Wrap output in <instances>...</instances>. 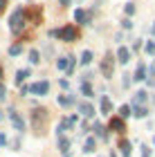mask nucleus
Returning a JSON list of instances; mask_svg holds the SVG:
<instances>
[{"label": "nucleus", "mask_w": 155, "mask_h": 157, "mask_svg": "<svg viewBox=\"0 0 155 157\" xmlns=\"http://www.w3.org/2000/svg\"><path fill=\"white\" fill-rule=\"evenodd\" d=\"M47 119H50V112H47L45 108H34L32 110V126H34V130H36V135H43L45 132Z\"/></svg>", "instance_id": "f257e3e1"}, {"label": "nucleus", "mask_w": 155, "mask_h": 157, "mask_svg": "<svg viewBox=\"0 0 155 157\" xmlns=\"http://www.w3.org/2000/svg\"><path fill=\"white\" fill-rule=\"evenodd\" d=\"M9 27H11L14 34H20V32H23V27H25V9H23V7H18V9L11 13Z\"/></svg>", "instance_id": "f03ea898"}, {"label": "nucleus", "mask_w": 155, "mask_h": 157, "mask_svg": "<svg viewBox=\"0 0 155 157\" xmlns=\"http://www.w3.org/2000/svg\"><path fill=\"white\" fill-rule=\"evenodd\" d=\"M112 72H115V54L106 52L103 61H101V74H103V78H110Z\"/></svg>", "instance_id": "7ed1b4c3"}, {"label": "nucleus", "mask_w": 155, "mask_h": 157, "mask_svg": "<svg viewBox=\"0 0 155 157\" xmlns=\"http://www.w3.org/2000/svg\"><path fill=\"white\" fill-rule=\"evenodd\" d=\"M56 38H63V40H68V43H74L76 38H79V29H76L74 25H65V27H61L59 29V36Z\"/></svg>", "instance_id": "20e7f679"}, {"label": "nucleus", "mask_w": 155, "mask_h": 157, "mask_svg": "<svg viewBox=\"0 0 155 157\" xmlns=\"http://www.w3.org/2000/svg\"><path fill=\"white\" fill-rule=\"evenodd\" d=\"M29 92L32 94H38V97H43L50 92V81H36V83H32L29 85Z\"/></svg>", "instance_id": "39448f33"}, {"label": "nucleus", "mask_w": 155, "mask_h": 157, "mask_svg": "<svg viewBox=\"0 0 155 157\" xmlns=\"http://www.w3.org/2000/svg\"><path fill=\"white\" fill-rule=\"evenodd\" d=\"M108 128H110L112 132L124 135V130H126V124H124V119H122V117H112V119H110V124H108Z\"/></svg>", "instance_id": "423d86ee"}, {"label": "nucleus", "mask_w": 155, "mask_h": 157, "mask_svg": "<svg viewBox=\"0 0 155 157\" xmlns=\"http://www.w3.org/2000/svg\"><path fill=\"white\" fill-rule=\"evenodd\" d=\"M74 124H76V117H63L56 130H59V135H65V130H68V128H72Z\"/></svg>", "instance_id": "0eeeda50"}, {"label": "nucleus", "mask_w": 155, "mask_h": 157, "mask_svg": "<svg viewBox=\"0 0 155 157\" xmlns=\"http://www.w3.org/2000/svg\"><path fill=\"white\" fill-rule=\"evenodd\" d=\"M9 119H11V124L16 126V130H25V121H23V117H20L14 108L9 110Z\"/></svg>", "instance_id": "6e6552de"}, {"label": "nucleus", "mask_w": 155, "mask_h": 157, "mask_svg": "<svg viewBox=\"0 0 155 157\" xmlns=\"http://www.w3.org/2000/svg\"><path fill=\"white\" fill-rule=\"evenodd\" d=\"M119 153H122V157H130V151H133V146H130V141L128 139H119Z\"/></svg>", "instance_id": "1a4fd4ad"}, {"label": "nucleus", "mask_w": 155, "mask_h": 157, "mask_svg": "<svg viewBox=\"0 0 155 157\" xmlns=\"http://www.w3.org/2000/svg\"><path fill=\"white\" fill-rule=\"evenodd\" d=\"M59 151L65 157H70V139L65 137V135H61V137H59Z\"/></svg>", "instance_id": "9d476101"}, {"label": "nucleus", "mask_w": 155, "mask_h": 157, "mask_svg": "<svg viewBox=\"0 0 155 157\" xmlns=\"http://www.w3.org/2000/svg\"><path fill=\"white\" fill-rule=\"evenodd\" d=\"M117 61H119V63H128V61H130V49L122 45V47L117 49Z\"/></svg>", "instance_id": "9b49d317"}, {"label": "nucleus", "mask_w": 155, "mask_h": 157, "mask_svg": "<svg viewBox=\"0 0 155 157\" xmlns=\"http://www.w3.org/2000/svg\"><path fill=\"white\" fill-rule=\"evenodd\" d=\"M133 78H135V81H144L146 78V63H142V61L137 63V70H135V76Z\"/></svg>", "instance_id": "f8f14e48"}, {"label": "nucleus", "mask_w": 155, "mask_h": 157, "mask_svg": "<svg viewBox=\"0 0 155 157\" xmlns=\"http://www.w3.org/2000/svg\"><path fill=\"white\" fill-rule=\"evenodd\" d=\"M79 112H81L83 117H88V119H90V117H95V108H92L90 103H86V101L79 105Z\"/></svg>", "instance_id": "ddd939ff"}, {"label": "nucleus", "mask_w": 155, "mask_h": 157, "mask_svg": "<svg viewBox=\"0 0 155 157\" xmlns=\"http://www.w3.org/2000/svg\"><path fill=\"white\" fill-rule=\"evenodd\" d=\"M97 151V139L95 137H88L83 141V153H95Z\"/></svg>", "instance_id": "4468645a"}, {"label": "nucleus", "mask_w": 155, "mask_h": 157, "mask_svg": "<svg viewBox=\"0 0 155 157\" xmlns=\"http://www.w3.org/2000/svg\"><path fill=\"white\" fill-rule=\"evenodd\" d=\"M146 99H149V92H146V90H139V92H135V97H133V103H135V105H142Z\"/></svg>", "instance_id": "2eb2a0df"}, {"label": "nucleus", "mask_w": 155, "mask_h": 157, "mask_svg": "<svg viewBox=\"0 0 155 157\" xmlns=\"http://www.w3.org/2000/svg\"><path fill=\"white\" fill-rule=\"evenodd\" d=\"M74 20L79 25H88V13H86V9H76L74 11Z\"/></svg>", "instance_id": "dca6fc26"}, {"label": "nucleus", "mask_w": 155, "mask_h": 157, "mask_svg": "<svg viewBox=\"0 0 155 157\" xmlns=\"http://www.w3.org/2000/svg\"><path fill=\"white\" fill-rule=\"evenodd\" d=\"M99 108H101V112H103V115H108V112L112 110V101H110L108 97H101V103H99Z\"/></svg>", "instance_id": "f3484780"}, {"label": "nucleus", "mask_w": 155, "mask_h": 157, "mask_svg": "<svg viewBox=\"0 0 155 157\" xmlns=\"http://www.w3.org/2000/svg\"><path fill=\"white\" fill-rule=\"evenodd\" d=\"M72 103H74V97H70V94H61L59 97V105H63V108H70Z\"/></svg>", "instance_id": "a211bd4d"}, {"label": "nucleus", "mask_w": 155, "mask_h": 157, "mask_svg": "<svg viewBox=\"0 0 155 157\" xmlns=\"http://www.w3.org/2000/svg\"><path fill=\"white\" fill-rule=\"evenodd\" d=\"M79 61H81V65H90V63H92V52H90V49H83Z\"/></svg>", "instance_id": "6ab92c4d"}, {"label": "nucleus", "mask_w": 155, "mask_h": 157, "mask_svg": "<svg viewBox=\"0 0 155 157\" xmlns=\"http://www.w3.org/2000/svg\"><path fill=\"white\" fill-rule=\"evenodd\" d=\"M27 13H29V18H34V25H41V7H34Z\"/></svg>", "instance_id": "aec40b11"}, {"label": "nucleus", "mask_w": 155, "mask_h": 157, "mask_svg": "<svg viewBox=\"0 0 155 157\" xmlns=\"http://www.w3.org/2000/svg\"><path fill=\"white\" fill-rule=\"evenodd\" d=\"M133 115L135 117H149V108H144V105H135V108H133Z\"/></svg>", "instance_id": "412c9836"}, {"label": "nucleus", "mask_w": 155, "mask_h": 157, "mask_svg": "<svg viewBox=\"0 0 155 157\" xmlns=\"http://www.w3.org/2000/svg\"><path fill=\"white\" fill-rule=\"evenodd\" d=\"M95 132H97V137H101L103 141H108V132H106V128L101 124H95Z\"/></svg>", "instance_id": "4be33fe9"}, {"label": "nucleus", "mask_w": 155, "mask_h": 157, "mask_svg": "<svg viewBox=\"0 0 155 157\" xmlns=\"http://www.w3.org/2000/svg\"><path fill=\"white\" fill-rule=\"evenodd\" d=\"M81 94L83 97H92V85H90V81H83L81 83Z\"/></svg>", "instance_id": "5701e85b"}, {"label": "nucleus", "mask_w": 155, "mask_h": 157, "mask_svg": "<svg viewBox=\"0 0 155 157\" xmlns=\"http://www.w3.org/2000/svg\"><path fill=\"white\" fill-rule=\"evenodd\" d=\"M128 115H133V108H130V105H122V108H119V115H117V117H122V119H126Z\"/></svg>", "instance_id": "b1692460"}, {"label": "nucleus", "mask_w": 155, "mask_h": 157, "mask_svg": "<svg viewBox=\"0 0 155 157\" xmlns=\"http://www.w3.org/2000/svg\"><path fill=\"white\" fill-rule=\"evenodd\" d=\"M27 76H29V70H18L16 72V83H23Z\"/></svg>", "instance_id": "393cba45"}, {"label": "nucleus", "mask_w": 155, "mask_h": 157, "mask_svg": "<svg viewBox=\"0 0 155 157\" xmlns=\"http://www.w3.org/2000/svg\"><path fill=\"white\" fill-rule=\"evenodd\" d=\"M20 52H23V45H20V43H16V45L9 47V56H18Z\"/></svg>", "instance_id": "a878e982"}, {"label": "nucleus", "mask_w": 155, "mask_h": 157, "mask_svg": "<svg viewBox=\"0 0 155 157\" xmlns=\"http://www.w3.org/2000/svg\"><path fill=\"white\" fill-rule=\"evenodd\" d=\"M38 61H41V54H38V49H32V52H29V63H34V65H36Z\"/></svg>", "instance_id": "bb28decb"}, {"label": "nucleus", "mask_w": 155, "mask_h": 157, "mask_svg": "<svg viewBox=\"0 0 155 157\" xmlns=\"http://www.w3.org/2000/svg\"><path fill=\"white\" fill-rule=\"evenodd\" d=\"M124 11H126V16H133V13L137 11V7L133 5V2H126V7H124Z\"/></svg>", "instance_id": "cd10ccee"}, {"label": "nucleus", "mask_w": 155, "mask_h": 157, "mask_svg": "<svg viewBox=\"0 0 155 157\" xmlns=\"http://www.w3.org/2000/svg\"><path fill=\"white\" fill-rule=\"evenodd\" d=\"M74 65H76V59H74V56H68V70H65V72H68V74H72Z\"/></svg>", "instance_id": "c85d7f7f"}, {"label": "nucleus", "mask_w": 155, "mask_h": 157, "mask_svg": "<svg viewBox=\"0 0 155 157\" xmlns=\"http://www.w3.org/2000/svg\"><path fill=\"white\" fill-rule=\"evenodd\" d=\"M56 67L65 72V70H68V56H63V59H59V63H56Z\"/></svg>", "instance_id": "c756f323"}, {"label": "nucleus", "mask_w": 155, "mask_h": 157, "mask_svg": "<svg viewBox=\"0 0 155 157\" xmlns=\"http://www.w3.org/2000/svg\"><path fill=\"white\" fill-rule=\"evenodd\" d=\"M146 52H149V54H155V40H149V43H146Z\"/></svg>", "instance_id": "7c9ffc66"}, {"label": "nucleus", "mask_w": 155, "mask_h": 157, "mask_svg": "<svg viewBox=\"0 0 155 157\" xmlns=\"http://www.w3.org/2000/svg\"><path fill=\"white\" fill-rule=\"evenodd\" d=\"M122 27H124V29H130V27H133V20H130V18H124V20H122Z\"/></svg>", "instance_id": "2f4dec72"}, {"label": "nucleus", "mask_w": 155, "mask_h": 157, "mask_svg": "<svg viewBox=\"0 0 155 157\" xmlns=\"http://www.w3.org/2000/svg\"><path fill=\"white\" fill-rule=\"evenodd\" d=\"M5 99H7V88L0 83V101H5Z\"/></svg>", "instance_id": "473e14b6"}, {"label": "nucleus", "mask_w": 155, "mask_h": 157, "mask_svg": "<svg viewBox=\"0 0 155 157\" xmlns=\"http://www.w3.org/2000/svg\"><path fill=\"white\" fill-rule=\"evenodd\" d=\"M142 157H151V148L149 146H142Z\"/></svg>", "instance_id": "72a5a7b5"}, {"label": "nucleus", "mask_w": 155, "mask_h": 157, "mask_svg": "<svg viewBox=\"0 0 155 157\" xmlns=\"http://www.w3.org/2000/svg\"><path fill=\"white\" fill-rule=\"evenodd\" d=\"M5 144H7V135L0 132V146H5Z\"/></svg>", "instance_id": "f704fd0d"}, {"label": "nucleus", "mask_w": 155, "mask_h": 157, "mask_svg": "<svg viewBox=\"0 0 155 157\" xmlns=\"http://www.w3.org/2000/svg\"><path fill=\"white\" fill-rule=\"evenodd\" d=\"M139 47H142V40H135V43H133V49H135V52H137Z\"/></svg>", "instance_id": "c9c22d12"}, {"label": "nucleus", "mask_w": 155, "mask_h": 157, "mask_svg": "<svg viewBox=\"0 0 155 157\" xmlns=\"http://www.w3.org/2000/svg\"><path fill=\"white\" fill-rule=\"evenodd\" d=\"M61 88H63V90H68V88H70V83L65 81V78H61Z\"/></svg>", "instance_id": "e433bc0d"}, {"label": "nucleus", "mask_w": 155, "mask_h": 157, "mask_svg": "<svg viewBox=\"0 0 155 157\" xmlns=\"http://www.w3.org/2000/svg\"><path fill=\"white\" fill-rule=\"evenodd\" d=\"M5 7H7V0H0V13L5 11Z\"/></svg>", "instance_id": "4c0bfd02"}, {"label": "nucleus", "mask_w": 155, "mask_h": 157, "mask_svg": "<svg viewBox=\"0 0 155 157\" xmlns=\"http://www.w3.org/2000/svg\"><path fill=\"white\" fill-rule=\"evenodd\" d=\"M59 2H61V5H70L72 0H59Z\"/></svg>", "instance_id": "58836bf2"}, {"label": "nucleus", "mask_w": 155, "mask_h": 157, "mask_svg": "<svg viewBox=\"0 0 155 157\" xmlns=\"http://www.w3.org/2000/svg\"><path fill=\"white\" fill-rule=\"evenodd\" d=\"M0 78H2V67H0Z\"/></svg>", "instance_id": "ea45409f"}, {"label": "nucleus", "mask_w": 155, "mask_h": 157, "mask_svg": "<svg viewBox=\"0 0 155 157\" xmlns=\"http://www.w3.org/2000/svg\"><path fill=\"white\" fill-rule=\"evenodd\" d=\"M153 34H155V25H153Z\"/></svg>", "instance_id": "a19ab883"}, {"label": "nucleus", "mask_w": 155, "mask_h": 157, "mask_svg": "<svg viewBox=\"0 0 155 157\" xmlns=\"http://www.w3.org/2000/svg\"><path fill=\"white\" fill-rule=\"evenodd\" d=\"M153 144H155V139H153Z\"/></svg>", "instance_id": "79ce46f5"}]
</instances>
